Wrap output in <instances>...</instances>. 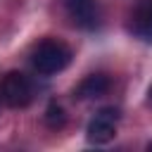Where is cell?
I'll return each instance as SVG.
<instances>
[{
  "label": "cell",
  "instance_id": "cell-5",
  "mask_svg": "<svg viewBox=\"0 0 152 152\" xmlns=\"http://www.w3.org/2000/svg\"><path fill=\"white\" fill-rule=\"evenodd\" d=\"M126 31L142 43H152V0H140L131 10L126 19Z\"/></svg>",
  "mask_w": 152,
  "mask_h": 152
},
{
  "label": "cell",
  "instance_id": "cell-6",
  "mask_svg": "<svg viewBox=\"0 0 152 152\" xmlns=\"http://www.w3.org/2000/svg\"><path fill=\"white\" fill-rule=\"evenodd\" d=\"M109 88H112L109 76H104V74H90V76H86L74 88V97L76 100H95V97L107 95Z\"/></svg>",
  "mask_w": 152,
  "mask_h": 152
},
{
  "label": "cell",
  "instance_id": "cell-7",
  "mask_svg": "<svg viewBox=\"0 0 152 152\" xmlns=\"http://www.w3.org/2000/svg\"><path fill=\"white\" fill-rule=\"evenodd\" d=\"M43 121H45V126H48V128H52V131L64 128V124H66V112H64V107H62L57 100H50V102H48V107H45Z\"/></svg>",
  "mask_w": 152,
  "mask_h": 152
},
{
  "label": "cell",
  "instance_id": "cell-4",
  "mask_svg": "<svg viewBox=\"0 0 152 152\" xmlns=\"http://www.w3.org/2000/svg\"><path fill=\"white\" fill-rule=\"evenodd\" d=\"M62 7L74 26H78L83 31H95L100 26L97 0H62Z\"/></svg>",
  "mask_w": 152,
  "mask_h": 152
},
{
  "label": "cell",
  "instance_id": "cell-8",
  "mask_svg": "<svg viewBox=\"0 0 152 152\" xmlns=\"http://www.w3.org/2000/svg\"><path fill=\"white\" fill-rule=\"evenodd\" d=\"M147 95H150V102H152V86H150V93H147Z\"/></svg>",
  "mask_w": 152,
  "mask_h": 152
},
{
  "label": "cell",
  "instance_id": "cell-1",
  "mask_svg": "<svg viewBox=\"0 0 152 152\" xmlns=\"http://www.w3.org/2000/svg\"><path fill=\"white\" fill-rule=\"evenodd\" d=\"M71 57H74V52H71V48H69L66 43H62V40H57V38H45V40H40V43L33 48V52H31V64H33V69H36L38 74L52 76V74L64 71V69L71 64Z\"/></svg>",
  "mask_w": 152,
  "mask_h": 152
},
{
  "label": "cell",
  "instance_id": "cell-9",
  "mask_svg": "<svg viewBox=\"0 0 152 152\" xmlns=\"http://www.w3.org/2000/svg\"><path fill=\"white\" fill-rule=\"evenodd\" d=\"M147 147H150V150H152V142H150V145H147Z\"/></svg>",
  "mask_w": 152,
  "mask_h": 152
},
{
  "label": "cell",
  "instance_id": "cell-2",
  "mask_svg": "<svg viewBox=\"0 0 152 152\" xmlns=\"http://www.w3.org/2000/svg\"><path fill=\"white\" fill-rule=\"evenodd\" d=\"M0 95H2V102L12 109H24L33 102V83L26 74L21 71H7L2 76V83H0Z\"/></svg>",
  "mask_w": 152,
  "mask_h": 152
},
{
  "label": "cell",
  "instance_id": "cell-3",
  "mask_svg": "<svg viewBox=\"0 0 152 152\" xmlns=\"http://www.w3.org/2000/svg\"><path fill=\"white\" fill-rule=\"evenodd\" d=\"M119 119H121V112L116 107H102V109H97L93 114V119L88 121V126H86L88 142L104 145V142L114 140L116 128H119Z\"/></svg>",
  "mask_w": 152,
  "mask_h": 152
}]
</instances>
